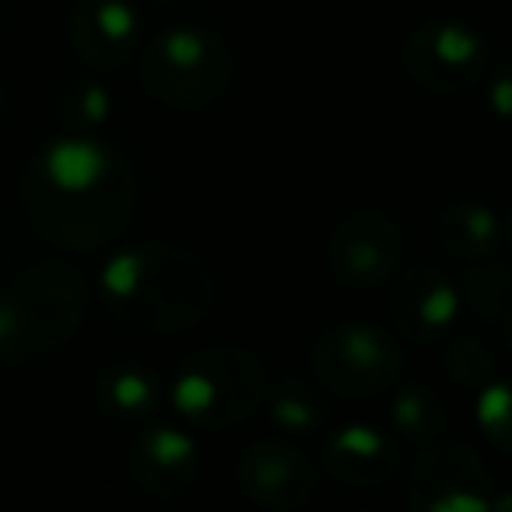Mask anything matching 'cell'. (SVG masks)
<instances>
[{
	"instance_id": "5",
	"label": "cell",
	"mask_w": 512,
	"mask_h": 512,
	"mask_svg": "<svg viewBox=\"0 0 512 512\" xmlns=\"http://www.w3.org/2000/svg\"><path fill=\"white\" fill-rule=\"evenodd\" d=\"M137 81L158 106L197 113L228 95L235 81V57L218 32L176 25L144 43Z\"/></svg>"
},
{
	"instance_id": "24",
	"label": "cell",
	"mask_w": 512,
	"mask_h": 512,
	"mask_svg": "<svg viewBox=\"0 0 512 512\" xmlns=\"http://www.w3.org/2000/svg\"><path fill=\"white\" fill-rule=\"evenodd\" d=\"M498 327H502V337H505V344H509V351H512V302H509V309L502 313V320H498Z\"/></svg>"
},
{
	"instance_id": "1",
	"label": "cell",
	"mask_w": 512,
	"mask_h": 512,
	"mask_svg": "<svg viewBox=\"0 0 512 512\" xmlns=\"http://www.w3.org/2000/svg\"><path fill=\"white\" fill-rule=\"evenodd\" d=\"M22 200L46 242L71 253H95L137 221L141 179L120 148L67 130L32 155Z\"/></svg>"
},
{
	"instance_id": "7",
	"label": "cell",
	"mask_w": 512,
	"mask_h": 512,
	"mask_svg": "<svg viewBox=\"0 0 512 512\" xmlns=\"http://www.w3.org/2000/svg\"><path fill=\"white\" fill-rule=\"evenodd\" d=\"M404 71L421 92L460 95L488 74L491 50L484 36L456 18H432L404 39Z\"/></svg>"
},
{
	"instance_id": "8",
	"label": "cell",
	"mask_w": 512,
	"mask_h": 512,
	"mask_svg": "<svg viewBox=\"0 0 512 512\" xmlns=\"http://www.w3.org/2000/svg\"><path fill=\"white\" fill-rule=\"evenodd\" d=\"M491 470L467 442H428L407 470L411 512H491Z\"/></svg>"
},
{
	"instance_id": "14",
	"label": "cell",
	"mask_w": 512,
	"mask_h": 512,
	"mask_svg": "<svg viewBox=\"0 0 512 512\" xmlns=\"http://www.w3.org/2000/svg\"><path fill=\"white\" fill-rule=\"evenodd\" d=\"M200 449L190 432L176 425L144 428L130 446V477L144 495L158 502H176L197 484Z\"/></svg>"
},
{
	"instance_id": "19",
	"label": "cell",
	"mask_w": 512,
	"mask_h": 512,
	"mask_svg": "<svg viewBox=\"0 0 512 512\" xmlns=\"http://www.w3.org/2000/svg\"><path fill=\"white\" fill-rule=\"evenodd\" d=\"M456 292H460V306H467L477 323H498L512 302V271L498 264L495 256L467 260Z\"/></svg>"
},
{
	"instance_id": "15",
	"label": "cell",
	"mask_w": 512,
	"mask_h": 512,
	"mask_svg": "<svg viewBox=\"0 0 512 512\" xmlns=\"http://www.w3.org/2000/svg\"><path fill=\"white\" fill-rule=\"evenodd\" d=\"M95 400L99 407L116 421H144L158 411L162 404V383L155 369L134 358H116L102 365L95 376Z\"/></svg>"
},
{
	"instance_id": "20",
	"label": "cell",
	"mask_w": 512,
	"mask_h": 512,
	"mask_svg": "<svg viewBox=\"0 0 512 512\" xmlns=\"http://www.w3.org/2000/svg\"><path fill=\"white\" fill-rule=\"evenodd\" d=\"M53 109H57V120L64 123L71 134H92V130H99L102 123L109 120V113H113V99H109V92H106L102 81L74 78L57 92Z\"/></svg>"
},
{
	"instance_id": "11",
	"label": "cell",
	"mask_w": 512,
	"mask_h": 512,
	"mask_svg": "<svg viewBox=\"0 0 512 512\" xmlns=\"http://www.w3.org/2000/svg\"><path fill=\"white\" fill-rule=\"evenodd\" d=\"M235 484L253 505L267 512L306 509L316 495V467L281 439H256L235 463Z\"/></svg>"
},
{
	"instance_id": "25",
	"label": "cell",
	"mask_w": 512,
	"mask_h": 512,
	"mask_svg": "<svg viewBox=\"0 0 512 512\" xmlns=\"http://www.w3.org/2000/svg\"><path fill=\"white\" fill-rule=\"evenodd\" d=\"M502 239L509 246V260H512V207L505 211V221H502Z\"/></svg>"
},
{
	"instance_id": "18",
	"label": "cell",
	"mask_w": 512,
	"mask_h": 512,
	"mask_svg": "<svg viewBox=\"0 0 512 512\" xmlns=\"http://www.w3.org/2000/svg\"><path fill=\"white\" fill-rule=\"evenodd\" d=\"M390 421L393 432L404 435L407 442L428 446V442H439L446 435L449 407L435 386L421 383V379H407L390 400Z\"/></svg>"
},
{
	"instance_id": "4",
	"label": "cell",
	"mask_w": 512,
	"mask_h": 512,
	"mask_svg": "<svg viewBox=\"0 0 512 512\" xmlns=\"http://www.w3.org/2000/svg\"><path fill=\"white\" fill-rule=\"evenodd\" d=\"M267 365L235 344H214L186 355L172 379V407L190 428L228 432L264 407Z\"/></svg>"
},
{
	"instance_id": "22",
	"label": "cell",
	"mask_w": 512,
	"mask_h": 512,
	"mask_svg": "<svg viewBox=\"0 0 512 512\" xmlns=\"http://www.w3.org/2000/svg\"><path fill=\"white\" fill-rule=\"evenodd\" d=\"M442 369L463 390H481L484 383L498 376L495 355L477 337H446L442 341Z\"/></svg>"
},
{
	"instance_id": "3",
	"label": "cell",
	"mask_w": 512,
	"mask_h": 512,
	"mask_svg": "<svg viewBox=\"0 0 512 512\" xmlns=\"http://www.w3.org/2000/svg\"><path fill=\"white\" fill-rule=\"evenodd\" d=\"M92 288L74 264H36L0 292V358L32 365L57 355L85 323Z\"/></svg>"
},
{
	"instance_id": "13",
	"label": "cell",
	"mask_w": 512,
	"mask_h": 512,
	"mask_svg": "<svg viewBox=\"0 0 512 512\" xmlns=\"http://www.w3.org/2000/svg\"><path fill=\"white\" fill-rule=\"evenodd\" d=\"M320 463L351 491H379L400 474V446L383 428L351 421L323 439Z\"/></svg>"
},
{
	"instance_id": "2",
	"label": "cell",
	"mask_w": 512,
	"mask_h": 512,
	"mask_svg": "<svg viewBox=\"0 0 512 512\" xmlns=\"http://www.w3.org/2000/svg\"><path fill=\"white\" fill-rule=\"evenodd\" d=\"M99 292L109 316L134 334H190L211 316L218 278L193 249L151 239L109 256Z\"/></svg>"
},
{
	"instance_id": "17",
	"label": "cell",
	"mask_w": 512,
	"mask_h": 512,
	"mask_svg": "<svg viewBox=\"0 0 512 512\" xmlns=\"http://www.w3.org/2000/svg\"><path fill=\"white\" fill-rule=\"evenodd\" d=\"M264 411L278 432L295 435V439L320 435L330 421L323 393L299 376H281V379H274V383H267Z\"/></svg>"
},
{
	"instance_id": "9",
	"label": "cell",
	"mask_w": 512,
	"mask_h": 512,
	"mask_svg": "<svg viewBox=\"0 0 512 512\" xmlns=\"http://www.w3.org/2000/svg\"><path fill=\"white\" fill-rule=\"evenodd\" d=\"M404 260V232L383 211H355L334 225L327 239V271L351 292L390 285Z\"/></svg>"
},
{
	"instance_id": "6",
	"label": "cell",
	"mask_w": 512,
	"mask_h": 512,
	"mask_svg": "<svg viewBox=\"0 0 512 512\" xmlns=\"http://www.w3.org/2000/svg\"><path fill=\"white\" fill-rule=\"evenodd\" d=\"M404 348L393 334L365 320H337L309 348L316 383L344 400H369L404 376Z\"/></svg>"
},
{
	"instance_id": "23",
	"label": "cell",
	"mask_w": 512,
	"mask_h": 512,
	"mask_svg": "<svg viewBox=\"0 0 512 512\" xmlns=\"http://www.w3.org/2000/svg\"><path fill=\"white\" fill-rule=\"evenodd\" d=\"M484 106L495 116L498 123L512 127V60L498 64L495 71L488 74V92H484Z\"/></svg>"
},
{
	"instance_id": "26",
	"label": "cell",
	"mask_w": 512,
	"mask_h": 512,
	"mask_svg": "<svg viewBox=\"0 0 512 512\" xmlns=\"http://www.w3.org/2000/svg\"><path fill=\"white\" fill-rule=\"evenodd\" d=\"M4 113H8V99H4V88H0V123H4Z\"/></svg>"
},
{
	"instance_id": "21",
	"label": "cell",
	"mask_w": 512,
	"mask_h": 512,
	"mask_svg": "<svg viewBox=\"0 0 512 512\" xmlns=\"http://www.w3.org/2000/svg\"><path fill=\"white\" fill-rule=\"evenodd\" d=\"M474 418L488 446L512 456V376H495L477 390Z\"/></svg>"
},
{
	"instance_id": "10",
	"label": "cell",
	"mask_w": 512,
	"mask_h": 512,
	"mask_svg": "<svg viewBox=\"0 0 512 512\" xmlns=\"http://www.w3.org/2000/svg\"><path fill=\"white\" fill-rule=\"evenodd\" d=\"M386 313L400 341L414 348H432L453 334L460 316V292L439 267L411 264L390 278Z\"/></svg>"
},
{
	"instance_id": "16",
	"label": "cell",
	"mask_w": 512,
	"mask_h": 512,
	"mask_svg": "<svg viewBox=\"0 0 512 512\" xmlns=\"http://www.w3.org/2000/svg\"><path fill=\"white\" fill-rule=\"evenodd\" d=\"M435 239H439L442 253L453 260H463V264L484 260V256H495L498 242H502V221L484 200L463 197L439 211Z\"/></svg>"
},
{
	"instance_id": "12",
	"label": "cell",
	"mask_w": 512,
	"mask_h": 512,
	"mask_svg": "<svg viewBox=\"0 0 512 512\" xmlns=\"http://www.w3.org/2000/svg\"><path fill=\"white\" fill-rule=\"evenodd\" d=\"M67 29L78 57L92 71L116 74L141 46V11L134 0H74Z\"/></svg>"
}]
</instances>
